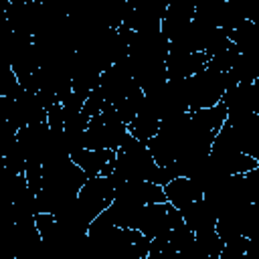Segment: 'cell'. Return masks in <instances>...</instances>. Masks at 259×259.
I'll use <instances>...</instances> for the list:
<instances>
[{"mask_svg":"<svg viewBox=\"0 0 259 259\" xmlns=\"http://www.w3.org/2000/svg\"><path fill=\"white\" fill-rule=\"evenodd\" d=\"M109 176H113L115 184H119L123 180H152V182L164 186L172 180V174L168 172V168L158 166L148 144L134 138L132 134L123 142V146L117 148L113 172Z\"/></svg>","mask_w":259,"mask_h":259,"instance_id":"cell-1","label":"cell"},{"mask_svg":"<svg viewBox=\"0 0 259 259\" xmlns=\"http://www.w3.org/2000/svg\"><path fill=\"white\" fill-rule=\"evenodd\" d=\"M186 81V97H188V109H202V107H212L217 105L225 91L233 85H237L231 77V73H221L217 69H202L190 77L184 79Z\"/></svg>","mask_w":259,"mask_h":259,"instance_id":"cell-2","label":"cell"},{"mask_svg":"<svg viewBox=\"0 0 259 259\" xmlns=\"http://www.w3.org/2000/svg\"><path fill=\"white\" fill-rule=\"evenodd\" d=\"M115 198V180L113 176H105V174H97V176H89L85 180V184L81 186L77 200L73 202V212L77 214V219L89 229L91 221L101 214Z\"/></svg>","mask_w":259,"mask_h":259,"instance_id":"cell-3","label":"cell"},{"mask_svg":"<svg viewBox=\"0 0 259 259\" xmlns=\"http://www.w3.org/2000/svg\"><path fill=\"white\" fill-rule=\"evenodd\" d=\"M115 154H117V150H111V148H101V150L79 148L71 154V160L77 166H81L89 176H97V174L109 176L113 172Z\"/></svg>","mask_w":259,"mask_h":259,"instance_id":"cell-4","label":"cell"},{"mask_svg":"<svg viewBox=\"0 0 259 259\" xmlns=\"http://www.w3.org/2000/svg\"><path fill=\"white\" fill-rule=\"evenodd\" d=\"M168 204H170L168 200H166V202H150V204H144L142 214H140L138 229H140L148 239L164 237V235L170 233L172 223H170Z\"/></svg>","mask_w":259,"mask_h":259,"instance_id":"cell-5","label":"cell"},{"mask_svg":"<svg viewBox=\"0 0 259 259\" xmlns=\"http://www.w3.org/2000/svg\"><path fill=\"white\" fill-rule=\"evenodd\" d=\"M164 190H166L168 202H172L180 210H184L192 202L204 198V190L190 176H176V178H172L168 184H164Z\"/></svg>","mask_w":259,"mask_h":259,"instance_id":"cell-6","label":"cell"},{"mask_svg":"<svg viewBox=\"0 0 259 259\" xmlns=\"http://www.w3.org/2000/svg\"><path fill=\"white\" fill-rule=\"evenodd\" d=\"M182 217H184V223L194 231V233H200V231H208V229H217V221H219V214L212 210V206L200 198L196 202H192L190 206H186L182 210Z\"/></svg>","mask_w":259,"mask_h":259,"instance_id":"cell-7","label":"cell"},{"mask_svg":"<svg viewBox=\"0 0 259 259\" xmlns=\"http://www.w3.org/2000/svg\"><path fill=\"white\" fill-rule=\"evenodd\" d=\"M235 83H253L259 77V51L239 53L235 65L229 69Z\"/></svg>","mask_w":259,"mask_h":259,"instance_id":"cell-8","label":"cell"},{"mask_svg":"<svg viewBox=\"0 0 259 259\" xmlns=\"http://www.w3.org/2000/svg\"><path fill=\"white\" fill-rule=\"evenodd\" d=\"M130 134L142 142H148L150 138H154L160 132V117L150 111L148 107H142V111L130 121Z\"/></svg>","mask_w":259,"mask_h":259,"instance_id":"cell-9","label":"cell"}]
</instances>
